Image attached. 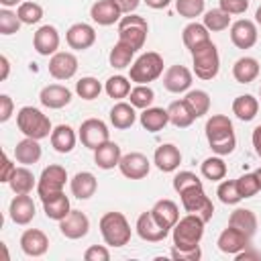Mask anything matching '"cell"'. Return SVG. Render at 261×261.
<instances>
[{
	"label": "cell",
	"instance_id": "6da1fadb",
	"mask_svg": "<svg viewBox=\"0 0 261 261\" xmlns=\"http://www.w3.org/2000/svg\"><path fill=\"white\" fill-rule=\"evenodd\" d=\"M206 139L216 155H230L237 147V135L230 118L224 114H212L206 120Z\"/></svg>",
	"mask_w": 261,
	"mask_h": 261
},
{
	"label": "cell",
	"instance_id": "7a4b0ae2",
	"mask_svg": "<svg viewBox=\"0 0 261 261\" xmlns=\"http://www.w3.org/2000/svg\"><path fill=\"white\" fill-rule=\"evenodd\" d=\"M16 126L18 130L24 135V137H31V139H45V137H51L53 133V126H51V120L47 114H43L39 108L35 106H22L16 114Z\"/></svg>",
	"mask_w": 261,
	"mask_h": 261
},
{
	"label": "cell",
	"instance_id": "3957f363",
	"mask_svg": "<svg viewBox=\"0 0 261 261\" xmlns=\"http://www.w3.org/2000/svg\"><path fill=\"white\" fill-rule=\"evenodd\" d=\"M204 220L198 214H186L175 222L171 228L173 232V247L175 249H194L200 247V241L204 237Z\"/></svg>",
	"mask_w": 261,
	"mask_h": 261
},
{
	"label": "cell",
	"instance_id": "277c9868",
	"mask_svg": "<svg viewBox=\"0 0 261 261\" xmlns=\"http://www.w3.org/2000/svg\"><path fill=\"white\" fill-rule=\"evenodd\" d=\"M100 234L108 247H124L133 232L122 212H106L100 218Z\"/></svg>",
	"mask_w": 261,
	"mask_h": 261
},
{
	"label": "cell",
	"instance_id": "5b68a950",
	"mask_svg": "<svg viewBox=\"0 0 261 261\" xmlns=\"http://www.w3.org/2000/svg\"><path fill=\"white\" fill-rule=\"evenodd\" d=\"M192 63H194V73L200 80H212L218 75L220 69V55L218 49L212 41H206L198 47H194L192 51Z\"/></svg>",
	"mask_w": 261,
	"mask_h": 261
},
{
	"label": "cell",
	"instance_id": "8992f818",
	"mask_svg": "<svg viewBox=\"0 0 261 261\" xmlns=\"http://www.w3.org/2000/svg\"><path fill=\"white\" fill-rule=\"evenodd\" d=\"M149 33V22L147 18L139 14H126L118 20V41L133 47L135 51L143 49Z\"/></svg>",
	"mask_w": 261,
	"mask_h": 261
},
{
	"label": "cell",
	"instance_id": "52a82bcc",
	"mask_svg": "<svg viewBox=\"0 0 261 261\" xmlns=\"http://www.w3.org/2000/svg\"><path fill=\"white\" fill-rule=\"evenodd\" d=\"M161 73H163V57L155 51H147L135 59V63L130 65L128 77L135 84H149V82H155Z\"/></svg>",
	"mask_w": 261,
	"mask_h": 261
},
{
	"label": "cell",
	"instance_id": "ba28073f",
	"mask_svg": "<svg viewBox=\"0 0 261 261\" xmlns=\"http://www.w3.org/2000/svg\"><path fill=\"white\" fill-rule=\"evenodd\" d=\"M179 198H181V206L188 214H198L204 222L212 220L214 206H212V200L206 196L202 186H192V188L179 192Z\"/></svg>",
	"mask_w": 261,
	"mask_h": 261
},
{
	"label": "cell",
	"instance_id": "9c48e42d",
	"mask_svg": "<svg viewBox=\"0 0 261 261\" xmlns=\"http://www.w3.org/2000/svg\"><path fill=\"white\" fill-rule=\"evenodd\" d=\"M65 181H67L65 167H61V165H47L41 171L39 181H37V194H39L41 202L43 200H49V198H53L57 194H61Z\"/></svg>",
	"mask_w": 261,
	"mask_h": 261
},
{
	"label": "cell",
	"instance_id": "30bf717a",
	"mask_svg": "<svg viewBox=\"0 0 261 261\" xmlns=\"http://www.w3.org/2000/svg\"><path fill=\"white\" fill-rule=\"evenodd\" d=\"M77 137H80V141H82L84 147H88V149L94 151L102 143L110 141V130H108V126H106L104 120H100V118H88V120H84L80 124Z\"/></svg>",
	"mask_w": 261,
	"mask_h": 261
},
{
	"label": "cell",
	"instance_id": "8fae6325",
	"mask_svg": "<svg viewBox=\"0 0 261 261\" xmlns=\"http://www.w3.org/2000/svg\"><path fill=\"white\" fill-rule=\"evenodd\" d=\"M118 169L128 179H143V177H147V173L151 169V161L147 159V155H143L139 151H130L120 157Z\"/></svg>",
	"mask_w": 261,
	"mask_h": 261
},
{
	"label": "cell",
	"instance_id": "7c38bea8",
	"mask_svg": "<svg viewBox=\"0 0 261 261\" xmlns=\"http://www.w3.org/2000/svg\"><path fill=\"white\" fill-rule=\"evenodd\" d=\"M257 24L249 18H239L230 24V41L239 49H251L257 43Z\"/></svg>",
	"mask_w": 261,
	"mask_h": 261
},
{
	"label": "cell",
	"instance_id": "4fadbf2b",
	"mask_svg": "<svg viewBox=\"0 0 261 261\" xmlns=\"http://www.w3.org/2000/svg\"><path fill=\"white\" fill-rule=\"evenodd\" d=\"M65 41H67V45H69L71 49H75V51H86V49H90V47L96 43V31H94V27L88 24V22H75V24H71V27L67 29Z\"/></svg>",
	"mask_w": 261,
	"mask_h": 261
},
{
	"label": "cell",
	"instance_id": "5bb4252c",
	"mask_svg": "<svg viewBox=\"0 0 261 261\" xmlns=\"http://www.w3.org/2000/svg\"><path fill=\"white\" fill-rule=\"evenodd\" d=\"M77 71V57L69 51H57L49 59V73L55 80H69Z\"/></svg>",
	"mask_w": 261,
	"mask_h": 261
},
{
	"label": "cell",
	"instance_id": "9a60e30c",
	"mask_svg": "<svg viewBox=\"0 0 261 261\" xmlns=\"http://www.w3.org/2000/svg\"><path fill=\"white\" fill-rule=\"evenodd\" d=\"M59 230H61V234L65 239L77 241V239H82V237L88 234L90 220H88V216L82 210H71L63 220H59Z\"/></svg>",
	"mask_w": 261,
	"mask_h": 261
},
{
	"label": "cell",
	"instance_id": "2e32d148",
	"mask_svg": "<svg viewBox=\"0 0 261 261\" xmlns=\"http://www.w3.org/2000/svg\"><path fill=\"white\" fill-rule=\"evenodd\" d=\"M218 249L226 255H237L245 249L251 247V237H247L245 232L232 228V226H226L220 234H218V241H216Z\"/></svg>",
	"mask_w": 261,
	"mask_h": 261
},
{
	"label": "cell",
	"instance_id": "e0dca14e",
	"mask_svg": "<svg viewBox=\"0 0 261 261\" xmlns=\"http://www.w3.org/2000/svg\"><path fill=\"white\" fill-rule=\"evenodd\" d=\"M135 228H137V234H139L143 241H147V243H159V241H163V239L169 234V228H163V226L153 218L151 210L139 214Z\"/></svg>",
	"mask_w": 261,
	"mask_h": 261
},
{
	"label": "cell",
	"instance_id": "ac0fdd59",
	"mask_svg": "<svg viewBox=\"0 0 261 261\" xmlns=\"http://www.w3.org/2000/svg\"><path fill=\"white\" fill-rule=\"evenodd\" d=\"M33 47L39 55H55L59 49V33L55 27L51 24H43L37 29V33L33 35Z\"/></svg>",
	"mask_w": 261,
	"mask_h": 261
},
{
	"label": "cell",
	"instance_id": "d6986e66",
	"mask_svg": "<svg viewBox=\"0 0 261 261\" xmlns=\"http://www.w3.org/2000/svg\"><path fill=\"white\" fill-rule=\"evenodd\" d=\"M163 86L171 94L188 92L192 86V71L186 65H171L163 75Z\"/></svg>",
	"mask_w": 261,
	"mask_h": 261
},
{
	"label": "cell",
	"instance_id": "ffe728a7",
	"mask_svg": "<svg viewBox=\"0 0 261 261\" xmlns=\"http://www.w3.org/2000/svg\"><path fill=\"white\" fill-rule=\"evenodd\" d=\"M20 249L29 257H43L49 249V239L39 228H27L20 234Z\"/></svg>",
	"mask_w": 261,
	"mask_h": 261
},
{
	"label": "cell",
	"instance_id": "44dd1931",
	"mask_svg": "<svg viewBox=\"0 0 261 261\" xmlns=\"http://www.w3.org/2000/svg\"><path fill=\"white\" fill-rule=\"evenodd\" d=\"M39 100L45 108H51V110H59L63 106H67L71 102V90L61 86V84H49L41 90L39 94Z\"/></svg>",
	"mask_w": 261,
	"mask_h": 261
},
{
	"label": "cell",
	"instance_id": "7402d4cb",
	"mask_svg": "<svg viewBox=\"0 0 261 261\" xmlns=\"http://www.w3.org/2000/svg\"><path fill=\"white\" fill-rule=\"evenodd\" d=\"M8 214L12 218L14 224H29L33 218H35V202L29 194H16L10 202V208H8Z\"/></svg>",
	"mask_w": 261,
	"mask_h": 261
},
{
	"label": "cell",
	"instance_id": "603a6c76",
	"mask_svg": "<svg viewBox=\"0 0 261 261\" xmlns=\"http://www.w3.org/2000/svg\"><path fill=\"white\" fill-rule=\"evenodd\" d=\"M153 163L157 165L159 171L163 173H171L179 167L181 163V151L171 145V143H165V145H159L155 149V155H153Z\"/></svg>",
	"mask_w": 261,
	"mask_h": 261
},
{
	"label": "cell",
	"instance_id": "cb8c5ba5",
	"mask_svg": "<svg viewBox=\"0 0 261 261\" xmlns=\"http://www.w3.org/2000/svg\"><path fill=\"white\" fill-rule=\"evenodd\" d=\"M90 16H92L94 22H98L102 27H110V24H114L122 18V12H120V8L116 6L114 0H98V2L92 4Z\"/></svg>",
	"mask_w": 261,
	"mask_h": 261
},
{
	"label": "cell",
	"instance_id": "d4e9b609",
	"mask_svg": "<svg viewBox=\"0 0 261 261\" xmlns=\"http://www.w3.org/2000/svg\"><path fill=\"white\" fill-rule=\"evenodd\" d=\"M151 214H153V218L163 226V228H173L175 226V222L179 220V208H177V204L173 202V200H167V198H163V200H157L155 204H153V208H151Z\"/></svg>",
	"mask_w": 261,
	"mask_h": 261
},
{
	"label": "cell",
	"instance_id": "484cf974",
	"mask_svg": "<svg viewBox=\"0 0 261 261\" xmlns=\"http://www.w3.org/2000/svg\"><path fill=\"white\" fill-rule=\"evenodd\" d=\"M69 188H71V194L77 198V200H88L96 194L98 190V179L94 173L90 171H77L71 181H69Z\"/></svg>",
	"mask_w": 261,
	"mask_h": 261
},
{
	"label": "cell",
	"instance_id": "4316f807",
	"mask_svg": "<svg viewBox=\"0 0 261 261\" xmlns=\"http://www.w3.org/2000/svg\"><path fill=\"white\" fill-rule=\"evenodd\" d=\"M120 157H122V151L114 141H106V143H102L100 147L94 149V161L100 169L116 167L120 163Z\"/></svg>",
	"mask_w": 261,
	"mask_h": 261
},
{
	"label": "cell",
	"instance_id": "83f0119b",
	"mask_svg": "<svg viewBox=\"0 0 261 261\" xmlns=\"http://www.w3.org/2000/svg\"><path fill=\"white\" fill-rule=\"evenodd\" d=\"M77 135L69 124H57L51 133V147L57 153H71L75 147Z\"/></svg>",
	"mask_w": 261,
	"mask_h": 261
},
{
	"label": "cell",
	"instance_id": "f1b7e54d",
	"mask_svg": "<svg viewBox=\"0 0 261 261\" xmlns=\"http://www.w3.org/2000/svg\"><path fill=\"white\" fill-rule=\"evenodd\" d=\"M41 155H43V149H41L39 141H37V139H31V137H24V139L18 141L16 147H14V157H16V161L22 163V165H33V163H37V161L41 159Z\"/></svg>",
	"mask_w": 261,
	"mask_h": 261
},
{
	"label": "cell",
	"instance_id": "f546056e",
	"mask_svg": "<svg viewBox=\"0 0 261 261\" xmlns=\"http://www.w3.org/2000/svg\"><path fill=\"white\" fill-rule=\"evenodd\" d=\"M259 71H261L259 61L255 57H247V55L241 57V59H237L234 65H232V77L239 84H251L253 80H257Z\"/></svg>",
	"mask_w": 261,
	"mask_h": 261
},
{
	"label": "cell",
	"instance_id": "4dcf8cb0",
	"mask_svg": "<svg viewBox=\"0 0 261 261\" xmlns=\"http://www.w3.org/2000/svg\"><path fill=\"white\" fill-rule=\"evenodd\" d=\"M139 120H141V126H143L145 130H149V133H159V130H163L165 124L169 122V114H167L165 108L149 106V108H145V110L141 112Z\"/></svg>",
	"mask_w": 261,
	"mask_h": 261
},
{
	"label": "cell",
	"instance_id": "1f68e13d",
	"mask_svg": "<svg viewBox=\"0 0 261 261\" xmlns=\"http://www.w3.org/2000/svg\"><path fill=\"white\" fill-rule=\"evenodd\" d=\"M228 226L245 232L247 237H253L257 232V216L253 210L249 208H237L230 216H228Z\"/></svg>",
	"mask_w": 261,
	"mask_h": 261
},
{
	"label": "cell",
	"instance_id": "d6a6232c",
	"mask_svg": "<svg viewBox=\"0 0 261 261\" xmlns=\"http://www.w3.org/2000/svg\"><path fill=\"white\" fill-rule=\"evenodd\" d=\"M259 112V100L251 94H243V96H237L232 100V114L243 120V122H249L257 116Z\"/></svg>",
	"mask_w": 261,
	"mask_h": 261
},
{
	"label": "cell",
	"instance_id": "836d02e7",
	"mask_svg": "<svg viewBox=\"0 0 261 261\" xmlns=\"http://www.w3.org/2000/svg\"><path fill=\"white\" fill-rule=\"evenodd\" d=\"M137 120V112H135V106L128 104V102H116L110 110V122L114 128H130Z\"/></svg>",
	"mask_w": 261,
	"mask_h": 261
},
{
	"label": "cell",
	"instance_id": "e575fe53",
	"mask_svg": "<svg viewBox=\"0 0 261 261\" xmlns=\"http://www.w3.org/2000/svg\"><path fill=\"white\" fill-rule=\"evenodd\" d=\"M43 210H45V216L51 218V220H63L69 212H71V206H69V198L61 192L49 200H43Z\"/></svg>",
	"mask_w": 261,
	"mask_h": 261
},
{
	"label": "cell",
	"instance_id": "d590c367",
	"mask_svg": "<svg viewBox=\"0 0 261 261\" xmlns=\"http://www.w3.org/2000/svg\"><path fill=\"white\" fill-rule=\"evenodd\" d=\"M8 186H10V190H12L14 194H31L33 188H37V181H35L33 171H31L27 165H22V167H16V169H14V173H12L10 181H8Z\"/></svg>",
	"mask_w": 261,
	"mask_h": 261
},
{
	"label": "cell",
	"instance_id": "8d00e7d4",
	"mask_svg": "<svg viewBox=\"0 0 261 261\" xmlns=\"http://www.w3.org/2000/svg\"><path fill=\"white\" fill-rule=\"evenodd\" d=\"M184 102L188 104L194 118H200V116L208 114V110H210V96L204 90H188Z\"/></svg>",
	"mask_w": 261,
	"mask_h": 261
},
{
	"label": "cell",
	"instance_id": "74e56055",
	"mask_svg": "<svg viewBox=\"0 0 261 261\" xmlns=\"http://www.w3.org/2000/svg\"><path fill=\"white\" fill-rule=\"evenodd\" d=\"M167 114H169V122H171L173 126H177V128H188V126L196 120L184 100H173V102L167 106Z\"/></svg>",
	"mask_w": 261,
	"mask_h": 261
},
{
	"label": "cell",
	"instance_id": "f35d334b",
	"mask_svg": "<svg viewBox=\"0 0 261 261\" xmlns=\"http://www.w3.org/2000/svg\"><path fill=\"white\" fill-rule=\"evenodd\" d=\"M181 39H184V45L192 51L194 47L210 41V31L204 27V22H190L181 33Z\"/></svg>",
	"mask_w": 261,
	"mask_h": 261
},
{
	"label": "cell",
	"instance_id": "ab89813d",
	"mask_svg": "<svg viewBox=\"0 0 261 261\" xmlns=\"http://www.w3.org/2000/svg\"><path fill=\"white\" fill-rule=\"evenodd\" d=\"M135 49L133 47H128V45H124V43H116L112 49H110V55H108V61H110V65L114 67V69H124V67H130V61H133V57H135Z\"/></svg>",
	"mask_w": 261,
	"mask_h": 261
},
{
	"label": "cell",
	"instance_id": "60d3db41",
	"mask_svg": "<svg viewBox=\"0 0 261 261\" xmlns=\"http://www.w3.org/2000/svg\"><path fill=\"white\" fill-rule=\"evenodd\" d=\"M200 171H202V175H204L206 179H210V181H220V179H224V175H226V163L222 161L220 155L208 157V159L202 161Z\"/></svg>",
	"mask_w": 261,
	"mask_h": 261
},
{
	"label": "cell",
	"instance_id": "b9f144b4",
	"mask_svg": "<svg viewBox=\"0 0 261 261\" xmlns=\"http://www.w3.org/2000/svg\"><path fill=\"white\" fill-rule=\"evenodd\" d=\"M230 24V14L224 12L222 8H212L208 12H204V27L210 33H220L224 29H228Z\"/></svg>",
	"mask_w": 261,
	"mask_h": 261
},
{
	"label": "cell",
	"instance_id": "7bdbcfd3",
	"mask_svg": "<svg viewBox=\"0 0 261 261\" xmlns=\"http://www.w3.org/2000/svg\"><path fill=\"white\" fill-rule=\"evenodd\" d=\"M104 90L110 98L114 100H122L130 94V77H124V75H112L106 80L104 84Z\"/></svg>",
	"mask_w": 261,
	"mask_h": 261
},
{
	"label": "cell",
	"instance_id": "ee69618b",
	"mask_svg": "<svg viewBox=\"0 0 261 261\" xmlns=\"http://www.w3.org/2000/svg\"><path fill=\"white\" fill-rule=\"evenodd\" d=\"M128 100H130V104H133L135 108L145 110V108H149V106L153 104V100H155V92H153L147 84H137V86L130 90Z\"/></svg>",
	"mask_w": 261,
	"mask_h": 261
},
{
	"label": "cell",
	"instance_id": "f6af8a7d",
	"mask_svg": "<svg viewBox=\"0 0 261 261\" xmlns=\"http://www.w3.org/2000/svg\"><path fill=\"white\" fill-rule=\"evenodd\" d=\"M75 92L84 100H96L100 96V92H102V84L96 77L86 75V77H82V80L75 82Z\"/></svg>",
	"mask_w": 261,
	"mask_h": 261
},
{
	"label": "cell",
	"instance_id": "bcb514c9",
	"mask_svg": "<svg viewBox=\"0 0 261 261\" xmlns=\"http://www.w3.org/2000/svg\"><path fill=\"white\" fill-rule=\"evenodd\" d=\"M16 14L22 24H37L43 18V6L37 2H20L16 8Z\"/></svg>",
	"mask_w": 261,
	"mask_h": 261
},
{
	"label": "cell",
	"instance_id": "7dc6e473",
	"mask_svg": "<svg viewBox=\"0 0 261 261\" xmlns=\"http://www.w3.org/2000/svg\"><path fill=\"white\" fill-rule=\"evenodd\" d=\"M216 196H218V200L222 204H228V206L239 204L243 200L241 194H239V188H237V179H224V181H220V186L216 190Z\"/></svg>",
	"mask_w": 261,
	"mask_h": 261
},
{
	"label": "cell",
	"instance_id": "c3c4849f",
	"mask_svg": "<svg viewBox=\"0 0 261 261\" xmlns=\"http://www.w3.org/2000/svg\"><path fill=\"white\" fill-rule=\"evenodd\" d=\"M206 0H175V10L184 18H196L204 12Z\"/></svg>",
	"mask_w": 261,
	"mask_h": 261
},
{
	"label": "cell",
	"instance_id": "681fc988",
	"mask_svg": "<svg viewBox=\"0 0 261 261\" xmlns=\"http://www.w3.org/2000/svg\"><path fill=\"white\" fill-rule=\"evenodd\" d=\"M20 24H22V22H20V18H18L16 12H12V10H8V8H2V10H0V35L8 37V35L18 33Z\"/></svg>",
	"mask_w": 261,
	"mask_h": 261
},
{
	"label": "cell",
	"instance_id": "f907efd6",
	"mask_svg": "<svg viewBox=\"0 0 261 261\" xmlns=\"http://www.w3.org/2000/svg\"><path fill=\"white\" fill-rule=\"evenodd\" d=\"M237 188H239L241 198H253L257 192H261V188H259V179H257L255 171L237 177Z\"/></svg>",
	"mask_w": 261,
	"mask_h": 261
},
{
	"label": "cell",
	"instance_id": "816d5d0a",
	"mask_svg": "<svg viewBox=\"0 0 261 261\" xmlns=\"http://www.w3.org/2000/svg\"><path fill=\"white\" fill-rule=\"evenodd\" d=\"M192 186H202V179L196 173H192V171H179V173H175V177H173V190L177 194L184 192V190H188V188H192Z\"/></svg>",
	"mask_w": 261,
	"mask_h": 261
},
{
	"label": "cell",
	"instance_id": "f5cc1de1",
	"mask_svg": "<svg viewBox=\"0 0 261 261\" xmlns=\"http://www.w3.org/2000/svg\"><path fill=\"white\" fill-rule=\"evenodd\" d=\"M84 259L86 261H108L110 259V251L104 245H92V247L86 249Z\"/></svg>",
	"mask_w": 261,
	"mask_h": 261
},
{
	"label": "cell",
	"instance_id": "db71d44e",
	"mask_svg": "<svg viewBox=\"0 0 261 261\" xmlns=\"http://www.w3.org/2000/svg\"><path fill=\"white\" fill-rule=\"evenodd\" d=\"M228 14H245L249 8V0H220V6Z\"/></svg>",
	"mask_w": 261,
	"mask_h": 261
},
{
	"label": "cell",
	"instance_id": "11a10c76",
	"mask_svg": "<svg viewBox=\"0 0 261 261\" xmlns=\"http://www.w3.org/2000/svg\"><path fill=\"white\" fill-rule=\"evenodd\" d=\"M171 257L177 259V261H198L202 257V251L200 247H194V249H171Z\"/></svg>",
	"mask_w": 261,
	"mask_h": 261
},
{
	"label": "cell",
	"instance_id": "9f6ffc18",
	"mask_svg": "<svg viewBox=\"0 0 261 261\" xmlns=\"http://www.w3.org/2000/svg\"><path fill=\"white\" fill-rule=\"evenodd\" d=\"M12 110H14L12 98L8 94H0V122H6L12 116Z\"/></svg>",
	"mask_w": 261,
	"mask_h": 261
},
{
	"label": "cell",
	"instance_id": "6f0895ef",
	"mask_svg": "<svg viewBox=\"0 0 261 261\" xmlns=\"http://www.w3.org/2000/svg\"><path fill=\"white\" fill-rule=\"evenodd\" d=\"M14 169H16V165L10 161V157L4 153V159H2V173H0V181H4V184H8L10 181V177H12V173H14Z\"/></svg>",
	"mask_w": 261,
	"mask_h": 261
},
{
	"label": "cell",
	"instance_id": "680465c9",
	"mask_svg": "<svg viewBox=\"0 0 261 261\" xmlns=\"http://www.w3.org/2000/svg\"><path fill=\"white\" fill-rule=\"evenodd\" d=\"M114 2H116V6L120 8L122 14H133L141 4V0H114Z\"/></svg>",
	"mask_w": 261,
	"mask_h": 261
},
{
	"label": "cell",
	"instance_id": "91938a15",
	"mask_svg": "<svg viewBox=\"0 0 261 261\" xmlns=\"http://www.w3.org/2000/svg\"><path fill=\"white\" fill-rule=\"evenodd\" d=\"M251 141H253V147H255V153L261 157V124L255 126L253 135H251Z\"/></svg>",
	"mask_w": 261,
	"mask_h": 261
},
{
	"label": "cell",
	"instance_id": "94428289",
	"mask_svg": "<svg viewBox=\"0 0 261 261\" xmlns=\"http://www.w3.org/2000/svg\"><path fill=\"white\" fill-rule=\"evenodd\" d=\"M0 65H2V73H0V80H6L8 73H10V61L6 55H0Z\"/></svg>",
	"mask_w": 261,
	"mask_h": 261
},
{
	"label": "cell",
	"instance_id": "6125c7cd",
	"mask_svg": "<svg viewBox=\"0 0 261 261\" xmlns=\"http://www.w3.org/2000/svg\"><path fill=\"white\" fill-rule=\"evenodd\" d=\"M145 4H147L149 8H155V10H159V8H165V6H169V4H171V0H145Z\"/></svg>",
	"mask_w": 261,
	"mask_h": 261
},
{
	"label": "cell",
	"instance_id": "be15d7a7",
	"mask_svg": "<svg viewBox=\"0 0 261 261\" xmlns=\"http://www.w3.org/2000/svg\"><path fill=\"white\" fill-rule=\"evenodd\" d=\"M22 0H0V4L4 6V8H10V6H16V4H20Z\"/></svg>",
	"mask_w": 261,
	"mask_h": 261
},
{
	"label": "cell",
	"instance_id": "e7e4bbea",
	"mask_svg": "<svg viewBox=\"0 0 261 261\" xmlns=\"http://www.w3.org/2000/svg\"><path fill=\"white\" fill-rule=\"evenodd\" d=\"M255 22H257V24L261 27V6H259V8L255 10Z\"/></svg>",
	"mask_w": 261,
	"mask_h": 261
},
{
	"label": "cell",
	"instance_id": "03108f58",
	"mask_svg": "<svg viewBox=\"0 0 261 261\" xmlns=\"http://www.w3.org/2000/svg\"><path fill=\"white\" fill-rule=\"evenodd\" d=\"M255 175H257V179H259V188H261V167L255 171Z\"/></svg>",
	"mask_w": 261,
	"mask_h": 261
},
{
	"label": "cell",
	"instance_id": "003e7915",
	"mask_svg": "<svg viewBox=\"0 0 261 261\" xmlns=\"http://www.w3.org/2000/svg\"><path fill=\"white\" fill-rule=\"evenodd\" d=\"M259 98H261V90H259Z\"/></svg>",
	"mask_w": 261,
	"mask_h": 261
}]
</instances>
